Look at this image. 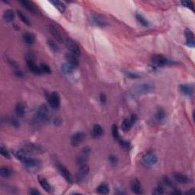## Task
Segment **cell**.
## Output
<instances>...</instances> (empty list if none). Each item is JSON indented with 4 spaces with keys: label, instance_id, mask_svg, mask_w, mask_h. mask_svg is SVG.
<instances>
[{
    "label": "cell",
    "instance_id": "1",
    "mask_svg": "<svg viewBox=\"0 0 195 195\" xmlns=\"http://www.w3.org/2000/svg\"><path fill=\"white\" fill-rule=\"evenodd\" d=\"M36 115L38 120H40L41 121L44 122V121H48V119L50 118V111L49 108L46 105H41L37 111Z\"/></svg>",
    "mask_w": 195,
    "mask_h": 195
},
{
    "label": "cell",
    "instance_id": "2",
    "mask_svg": "<svg viewBox=\"0 0 195 195\" xmlns=\"http://www.w3.org/2000/svg\"><path fill=\"white\" fill-rule=\"evenodd\" d=\"M20 150L25 155H28V154H38L41 153L42 149L41 146L35 145L34 143H28V144L25 145L23 146Z\"/></svg>",
    "mask_w": 195,
    "mask_h": 195
},
{
    "label": "cell",
    "instance_id": "3",
    "mask_svg": "<svg viewBox=\"0 0 195 195\" xmlns=\"http://www.w3.org/2000/svg\"><path fill=\"white\" fill-rule=\"evenodd\" d=\"M47 101L50 106L53 109H58L60 105V98L57 92H52L47 96Z\"/></svg>",
    "mask_w": 195,
    "mask_h": 195
},
{
    "label": "cell",
    "instance_id": "4",
    "mask_svg": "<svg viewBox=\"0 0 195 195\" xmlns=\"http://www.w3.org/2000/svg\"><path fill=\"white\" fill-rule=\"evenodd\" d=\"M66 44H67V47L70 50V54H73L76 57H79L81 54V50H80V47L78 46V44L74 41L71 40V39H67L66 41Z\"/></svg>",
    "mask_w": 195,
    "mask_h": 195
},
{
    "label": "cell",
    "instance_id": "5",
    "mask_svg": "<svg viewBox=\"0 0 195 195\" xmlns=\"http://www.w3.org/2000/svg\"><path fill=\"white\" fill-rule=\"evenodd\" d=\"M57 170L59 171L60 174L65 178L66 181H68L70 184H72L73 182V176L66 167H64L62 164L58 163L57 164Z\"/></svg>",
    "mask_w": 195,
    "mask_h": 195
},
{
    "label": "cell",
    "instance_id": "6",
    "mask_svg": "<svg viewBox=\"0 0 195 195\" xmlns=\"http://www.w3.org/2000/svg\"><path fill=\"white\" fill-rule=\"evenodd\" d=\"M151 60H152V62L158 67H164V66L170 63V60H168L166 57L162 55H159V54H155V55L152 56Z\"/></svg>",
    "mask_w": 195,
    "mask_h": 195
},
{
    "label": "cell",
    "instance_id": "7",
    "mask_svg": "<svg viewBox=\"0 0 195 195\" xmlns=\"http://www.w3.org/2000/svg\"><path fill=\"white\" fill-rule=\"evenodd\" d=\"M143 162L146 166H152L157 162V157L152 152H148L143 156Z\"/></svg>",
    "mask_w": 195,
    "mask_h": 195
},
{
    "label": "cell",
    "instance_id": "8",
    "mask_svg": "<svg viewBox=\"0 0 195 195\" xmlns=\"http://www.w3.org/2000/svg\"><path fill=\"white\" fill-rule=\"evenodd\" d=\"M85 139V133L83 132H76L71 136V144L73 146H78L81 144Z\"/></svg>",
    "mask_w": 195,
    "mask_h": 195
},
{
    "label": "cell",
    "instance_id": "9",
    "mask_svg": "<svg viewBox=\"0 0 195 195\" xmlns=\"http://www.w3.org/2000/svg\"><path fill=\"white\" fill-rule=\"evenodd\" d=\"M90 152H91L90 148L89 147L83 148L81 153H80V156H79L77 159V163L79 164V165H84V164H86V161H87L88 158H89Z\"/></svg>",
    "mask_w": 195,
    "mask_h": 195
},
{
    "label": "cell",
    "instance_id": "10",
    "mask_svg": "<svg viewBox=\"0 0 195 195\" xmlns=\"http://www.w3.org/2000/svg\"><path fill=\"white\" fill-rule=\"evenodd\" d=\"M89 172V167L88 165L84 164V165H80V168L76 174V178L79 181H82L85 179L86 176L88 175Z\"/></svg>",
    "mask_w": 195,
    "mask_h": 195
},
{
    "label": "cell",
    "instance_id": "11",
    "mask_svg": "<svg viewBox=\"0 0 195 195\" xmlns=\"http://www.w3.org/2000/svg\"><path fill=\"white\" fill-rule=\"evenodd\" d=\"M186 37V45L189 47H194L195 41H194V34L190 29H186L184 32Z\"/></svg>",
    "mask_w": 195,
    "mask_h": 195
},
{
    "label": "cell",
    "instance_id": "12",
    "mask_svg": "<svg viewBox=\"0 0 195 195\" xmlns=\"http://www.w3.org/2000/svg\"><path fill=\"white\" fill-rule=\"evenodd\" d=\"M90 20L92 24L99 27H103L107 24L105 19L99 15H92L90 18Z\"/></svg>",
    "mask_w": 195,
    "mask_h": 195
},
{
    "label": "cell",
    "instance_id": "13",
    "mask_svg": "<svg viewBox=\"0 0 195 195\" xmlns=\"http://www.w3.org/2000/svg\"><path fill=\"white\" fill-rule=\"evenodd\" d=\"M153 89V86L149 83H143L136 88V92L139 94H146L152 92Z\"/></svg>",
    "mask_w": 195,
    "mask_h": 195
},
{
    "label": "cell",
    "instance_id": "14",
    "mask_svg": "<svg viewBox=\"0 0 195 195\" xmlns=\"http://www.w3.org/2000/svg\"><path fill=\"white\" fill-rule=\"evenodd\" d=\"M174 178L177 182L180 183V184H188L190 181V179L187 175L181 174V173H174Z\"/></svg>",
    "mask_w": 195,
    "mask_h": 195
},
{
    "label": "cell",
    "instance_id": "15",
    "mask_svg": "<svg viewBox=\"0 0 195 195\" xmlns=\"http://www.w3.org/2000/svg\"><path fill=\"white\" fill-rule=\"evenodd\" d=\"M130 187L133 193H136V194H140L142 193V186L141 183L138 179H134L132 181L131 184H130Z\"/></svg>",
    "mask_w": 195,
    "mask_h": 195
},
{
    "label": "cell",
    "instance_id": "16",
    "mask_svg": "<svg viewBox=\"0 0 195 195\" xmlns=\"http://www.w3.org/2000/svg\"><path fill=\"white\" fill-rule=\"evenodd\" d=\"M27 65L29 70L35 74H41V73L40 67H37L32 59H27Z\"/></svg>",
    "mask_w": 195,
    "mask_h": 195
},
{
    "label": "cell",
    "instance_id": "17",
    "mask_svg": "<svg viewBox=\"0 0 195 195\" xmlns=\"http://www.w3.org/2000/svg\"><path fill=\"white\" fill-rule=\"evenodd\" d=\"M38 181H39L40 185L43 187L44 190H46L47 192L52 191V187H51L50 184L48 183V181H47L46 178L42 176H38Z\"/></svg>",
    "mask_w": 195,
    "mask_h": 195
},
{
    "label": "cell",
    "instance_id": "18",
    "mask_svg": "<svg viewBox=\"0 0 195 195\" xmlns=\"http://www.w3.org/2000/svg\"><path fill=\"white\" fill-rule=\"evenodd\" d=\"M65 58L66 60H67V63H68L70 65L73 66L74 68L78 67V66H79V62H78V60L76 56H74L72 54H66Z\"/></svg>",
    "mask_w": 195,
    "mask_h": 195
},
{
    "label": "cell",
    "instance_id": "19",
    "mask_svg": "<svg viewBox=\"0 0 195 195\" xmlns=\"http://www.w3.org/2000/svg\"><path fill=\"white\" fill-rule=\"evenodd\" d=\"M50 32L51 34L54 37V38H55L57 41H59V42L63 41L62 34H61L60 32L58 31V29H57V28L54 27V26H50Z\"/></svg>",
    "mask_w": 195,
    "mask_h": 195
},
{
    "label": "cell",
    "instance_id": "20",
    "mask_svg": "<svg viewBox=\"0 0 195 195\" xmlns=\"http://www.w3.org/2000/svg\"><path fill=\"white\" fill-rule=\"evenodd\" d=\"M180 91L181 92V93L184 95L190 96L193 93V86H190V85L184 84L180 86Z\"/></svg>",
    "mask_w": 195,
    "mask_h": 195
},
{
    "label": "cell",
    "instance_id": "21",
    "mask_svg": "<svg viewBox=\"0 0 195 195\" xmlns=\"http://www.w3.org/2000/svg\"><path fill=\"white\" fill-rule=\"evenodd\" d=\"M15 15L12 10L7 9L3 13V18L7 22H12L15 20Z\"/></svg>",
    "mask_w": 195,
    "mask_h": 195
},
{
    "label": "cell",
    "instance_id": "22",
    "mask_svg": "<svg viewBox=\"0 0 195 195\" xmlns=\"http://www.w3.org/2000/svg\"><path fill=\"white\" fill-rule=\"evenodd\" d=\"M102 133H103V128H102V126L99 125V124H95L93 126V128H92V135H93L94 137H95V138L100 137Z\"/></svg>",
    "mask_w": 195,
    "mask_h": 195
},
{
    "label": "cell",
    "instance_id": "23",
    "mask_svg": "<svg viewBox=\"0 0 195 195\" xmlns=\"http://www.w3.org/2000/svg\"><path fill=\"white\" fill-rule=\"evenodd\" d=\"M23 39H24V42L28 45L33 44L35 41L34 35L31 33H29V32L24 34V35H23Z\"/></svg>",
    "mask_w": 195,
    "mask_h": 195
},
{
    "label": "cell",
    "instance_id": "24",
    "mask_svg": "<svg viewBox=\"0 0 195 195\" xmlns=\"http://www.w3.org/2000/svg\"><path fill=\"white\" fill-rule=\"evenodd\" d=\"M15 113L18 117H22L25 114V106L22 103H18L15 106Z\"/></svg>",
    "mask_w": 195,
    "mask_h": 195
},
{
    "label": "cell",
    "instance_id": "25",
    "mask_svg": "<svg viewBox=\"0 0 195 195\" xmlns=\"http://www.w3.org/2000/svg\"><path fill=\"white\" fill-rule=\"evenodd\" d=\"M132 126H133V124H132L130 118H125L121 124V129L124 132H127L128 130H130Z\"/></svg>",
    "mask_w": 195,
    "mask_h": 195
},
{
    "label": "cell",
    "instance_id": "26",
    "mask_svg": "<svg viewBox=\"0 0 195 195\" xmlns=\"http://www.w3.org/2000/svg\"><path fill=\"white\" fill-rule=\"evenodd\" d=\"M74 67L70 65V63H63L62 65V71L64 74H71L74 71Z\"/></svg>",
    "mask_w": 195,
    "mask_h": 195
},
{
    "label": "cell",
    "instance_id": "27",
    "mask_svg": "<svg viewBox=\"0 0 195 195\" xmlns=\"http://www.w3.org/2000/svg\"><path fill=\"white\" fill-rule=\"evenodd\" d=\"M97 192L101 194H108L109 193V187L107 184H102L97 187Z\"/></svg>",
    "mask_w": 195,
    "mask_h": 195
},
{
    "label": "cell",
    "instance_id": "28",
    "mask_svg": "<svg viewBox=\"0 0 195 195\" xmlns=\"http://www.w3.org/2000/svg\"><path fill=\"white\" fill-rule=\"evenodd\" d=\"M20 3L27 10L31 11V12H34L35 11V8L33 4L31 2H28V1H25V0H23V1H20Z\"/></svg>",
    "mask_w": 195,
    "mask_h": 195
},
{
    "label": "cell",
    "instance_id": "29",
    "mask_svg": "<svg viewBox=\"0 0 195 195\" xmlns=\"http://www.w3.org/2000/svg\"><path fill=\"white\" fill-rule=\"evenodd\" d=\"M17 14L18 15L19 18L21 19V21H22L23 23H24V24H27V25H31L30 20H29V18L27 17V15H26L25 14H24V13L21 11H18Z\"/></svg>",
    "mask_w": 195,
    "mask_h": 195
},
{
    "label": "cell",
    "instance_id": "30",
    "mask_svg": "<svg viewBox=\"0 0 195 195\" xmlns=\"http://www.w3.org/2000/svg\"><path fill=\"white\" fill-rule=\"evenodd\" d=\"M11 171L7 167H2L0 168V175L2 178H8L11 176Z\"/></svg>",
    "mask_w": 195,
    "mask_h": 195
},
{
    "label": "cell",
    "instance_id": "31",
    "mask_svg": "<svg viewBox=\"0 0 195 195\" xmlns=\"http://www.w3.org/2000/svg\"><path fill=\"white\" fill-rule=\"evenodd\" d=\"M136 18L137 19V21H138L139 22L142 24V25L144 26V27H148V26H149V21H148L147 20H146V19L145 18L143 15H142L136 13Z\"/></svg>",
    "mask_w": 195,
    "mask_h": 195
},
{
    "label": "cell",
    "instance_id": "32",
    "mask_svg": "<svg viewBox=\"0 0 195 195\" xmlns=\"http://www.w3.org/2000/svg\"><path fill=\"white\" fill-rule=\"evenodd\" d=\"M51 3H52L57 9L59 10L60 12H63V11H65L66 6L63 2H59V1H53V2H51Z\"/></svg>",
    "mask_w": 195,
    "mask_h": 195
},
{
    "label": "cell",
    "instance_id": "33",
    "mask_svg": "<svg viewBox=\"0 0 195 195\" xmlns=\"http://www.w3.org/2000/svg\"><path fill=\"white\" fill-rule=\"evenodd\" d=\"M165 116H166V114H165V111L162 109H160L157 111V113L155 114V118L158 121H162L165 118Z\"/></svg>",
    "mask_w": 195,
    "mask_h": 195
},
{
    "label": "cell",
    "instance_id": "34",
    "mask_svg": "<svg viewBox=\"0 0 195 195\" xmlns=\"http://www.w3.org/2000/svg\"><path fill=\"white\" fill-rule=\"evenodd\" d=\"M47 44L49 46V47L54 52H58L59 51V47L54 41L52 40H48L47 41Z\"/></svg>",
    "mask_w": 195,
    "mask_h": 195
},
{
    "label": "cell",
    "instance_id": "35",
    "mask_svg": "<svg viewBox=\"0 0 195 195\" xmlns=\"http://www.w3.org/2000/svg\"><path fill=\"white\" fill-rule=\"evenodd\" d=\"M111 132H112V135L113 136H114V138L116 139V140H119L120 139L119 132H118V129L115 124L112 125V127H111Z\"/></svg>",
    "mask_w": 195,
    "mask_h": 195
},
{
    "label": "cell",
    "instance_id": "36",
    "mask_svg": "<svg viewBox=\"0 0 195 195\" xmlns=\"http://www.w3.org/2000/svg\"><path fill=\"white\" fill-rule=\"evenodd\" d=\"M0 152H1V155H2V156H4L5 158H6V159H10V158H11L8 150L6 149V148L4 147L3 146H1V149H0Z\"/></svg>",
    "mask_w": 195,
    "mask_h": 195
},
{
    "label": "cell",
    "instance_id": "37",
    "mask_svg": "<svg viewBox=\"0 0 195 195\" xmlns=\"http://www.w3.org/2000/svg\"><path fill=\"white\" fill-rule=\"evenodd\" d=\"M40 69H41V73H51V70H50V67L45 63L41 64Z\"/></svg>",
    "mask_w": 195,
    "mask_h": 195
},
{
    "label": "cell",
    "instance_id": "38",
    "mask_svg": "<svg viewBox=\"0 0 195 195\" xmlns=\"http://www.w3.org/2000/svg\"><path fill=\"white\" fill-rule=\"evenodd\" d=\"M181 4L187 8H190L191 10H193V3L191 1H182L181 2Z\"/></svg>",
    "mask_w": 195,
    "mask_h": 195
},
{
    "label": "cell",
    "instance_id": "39",
    "mask_svg": "<svg viewBox=\"0 0 195 195\" xmlns=\"http://www.w3.org/2000/svg\"><path fill=\"white\" fill-rule=\"evenodd\" d=\"M118 141H119V143H120V144H121V146H122L123 147L125 148V149H130V143H129V142L126 141V140H121V138H120L119 140H118Z\"/></svg>",
    "mask_w": 195,
    "mask_h": 195
},
{
    "label": "cell",
    "instance_id": "40",
    "mask_svg": "<svg viewBox=\"0 0 195 195\" xmlns=\"http://www.w3.org/2000/svg\"><path fill=\"white\" fill-rule=\"evenodd\" d=\"M163 193H164V189L162 186H159V187H157L155 190H154V191L152 192L153 194H156V195L162 194Z\"/></svg>",
    "mask_w": 195,
    "mask_h": 195
},
{
    "label": "cell",
    "instance_id": "41",
    "mask_svg": "<svg viewBox=\"0 0 195 195\" xmlns=\"http://www.w3.org/2000/svg\"><path fill=\"white\" fill-rule=\"evenodd\" d=\"M109 161L110 163L112 165H117V164H118V159H117V157L114 156V155H111V156H110Z\"/></svg>",
    "mask_w": 195,
    "mask_h": 195
},
{
    "label": "cell",
    "instance_id": "42",
    "mask_svg": "<svg viewBox=\"0 0 195 195\" xmlns=\"http://www.w3.org/2000/svg\"><path fill=\"white\" fill-rule=\"evenodd\" d=\"M126 74L129 78H131V79H136V78L140 77V75H138L137 73H131V72H127V73H126Z\"/></svg>",
    "mask_w": 195,
    "mask_h": 195
},
{
    "label": "cell",
    "instance_id": "43",
    "mask_svg": "<svg viewBox=\"0 0 195 195\" xmlns=\"http://www.w3.org/2000/svg\"><path fill=\"white\" fill-rule=\"evenodd\" d=\"M99 100H100L101 103L102 104H105V102H106V100H107V98H106V95H105V94H101L100 96H99Z\"/></svg>",
    "mask_w": 195,
    "mask_h": 195
},
{
    "label": "cell",
    "instance_id": "44",
    "mask_svg": "<svg viewBox=\"0 0 195 195\" xmlns=\"http://www.w3.org/2000/svg\"><path fill=\"white\" fill-rule=\"evenodd\" d=\"M29 193L32 195H37V194H40V192L37 190H34V189H31V190H30V192H29Z\"/></svg>",
    "mask_w": 195,
    "mask_h": 195
},
{
    "label": "cell",
    "instance_id": "45",
    "mask_svg": "<svg viewBox=\"0 0 195 195\" xmlns=\"http://www.w3.org/2000/svg\"><path fill=\"white\" fill-rule=\"evenodd\" d=\"M54 124H56V125H60L61 124V120L60 119V118H56L55 120H54Z\"/></svg>",
    "mask_w": 195,
    "mask_h": 195
},
{
    "label": "cell",
    "instance_id": "46",
    "mask_svg": "<svg viewBox=\"0 0 195 195\" xmlns=\"http://www.w3.org/2000/svg\"><path fill=\"white\" fill-rule=\"evenodd\" d=\"M173 193V194H181V191H179V190H174V191H173L172 193Z\"/></svg>",
    "mask_w": 195,
    "mask_h": 195
},
{
    "label": "cell",
    "instance_id": "47",
    "mask_svg": "<svg viewBox=\"0 0 195 195\" xmlns=\"http://www.w3.org/2000/svg\"><path fill=\"white\" fill-rule=\"evenodd\" d=\"M187 193H189V194H193V193H194V190H193V189H192L191 190H190V191H187Z\"/></svg>",
    "mask_w": 195,
    "mask_h": 195
}]
</instances>
